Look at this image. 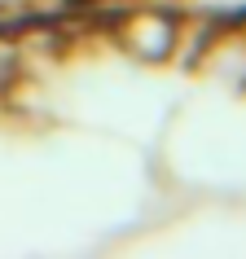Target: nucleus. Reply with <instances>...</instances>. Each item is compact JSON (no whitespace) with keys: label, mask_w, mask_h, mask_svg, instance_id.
I'll return each mask as SVG.
<instances>
[{"label":"nucleus","mask_w":246,"mask_h":259,"mask_svg":"<svg viewBox=\"0 0 246 259\" xmlns=\"http://www.w3.org/2000/svg\"><path fill=\"white\" fill-rule=\"evenodd\" d=\"M114 44L137 62H167V57H176V44H180V18L172 9H158V5L128 9L114 22Z\"/></svg>","instance_id":"obj_1"}]
</instances>
